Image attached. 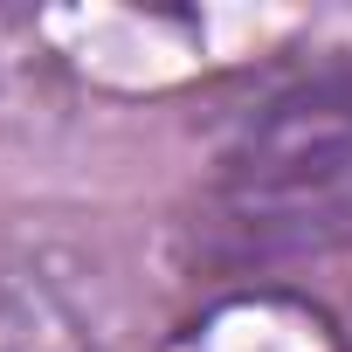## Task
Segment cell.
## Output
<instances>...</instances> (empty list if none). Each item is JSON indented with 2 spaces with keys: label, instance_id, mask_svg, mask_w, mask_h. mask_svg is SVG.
Returning a JSON list of instances; mask_svg holds the SVG:
<instances>
[{
  "label": "cell",
  "instance_id": "obj_1",
  "mask_svg": "<svg viewBox=\"0 0 352 352\" xmlns=\"http://www.w3.org/2000/svg\"><path fill=\"white\" fill-rule=\"evenodd\" d=\"M221 228L256 256L352 242V69L304 76L249 111L221 159Z\"/></svg>",
  "mask_w": 352,
  "mask_h": 352
},
{
  "label": "cell",
  "instance_id": "obj_2",
  "mask_svg": "<svg viewBox=\"0 0 352 352\" xmlns=\"http://www.w3.org/2000/svg\"><path fill=\"white\" fill-rule=\"evenodd\" d=\"M166 352H352L338 318L290 283H242L201 304Z\"/></svg>",
  "mask_w": 352,
  "mask_h": 352
},
{
  "label": "cell",
  "instance_id": "obj_3",
  "mask_svg": "<svg viewBox=\"0 0 352 352\" xmlns=\"http://www.w3.org/2000/svg\"><path fill=\"white\" fill-rule=\"evenodd\" d=\"M0 352H97V318L35 249H0Z\"/></svg>",
  "mask_w": 352,
  "mask_h": 352
}]
</instances>
